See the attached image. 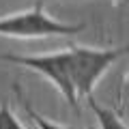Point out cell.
Instances as JSON below:
<instances>
[{
    "mask_svg": "<svg viewBox=\"0 0 129 129\" xmlns=\"http://www.w3.org/2000/svg\"><path fill=\"white\" fill-rule=\"evenodd\" d=\"M127 54V47H110V50H99V47H88V45H67L62 50L64 67H67V75L73 86L75 95L92 97L97 82L106 75L116 60H120Z\"/></svg>",
    "mask_w": 129,
    "mask_h": 129,
    "instance_id": "cell-1",
    "label": "cell"
},
{
    "mask_svg": "<svg viewBox=\"0 0 129 129\" xmlns=\"http://www.w3.org/2000/svg\"><path fill=\"white\" fill-rule=\"evenodd\" d=\"M84 30V24H64L45 13L43 0H37L32 9L0 17V37L11 39H45L71 37Z\"/></svg>",
    "mask_w": 129,
    "mask_h": 129,
    "instance_id": "cell-2",
    "label": "cell"
},
{
    "mask_svg": "<svg viewBox=\"0 0 129 129\" xmlns=\"http://www.w3.org/2000/svg\"><path fill=\"white\" fill-rule=\"evenodd\" d=\"M0 60L5 62H13L19 67H26V69L35 71V73H41L58 88V92L67 99L69 108L80 114V99L75 95L73 86L69 82V75H67V67H64V58L62 52H52V54H37V56H22V54H0Z\"/></svg>",
    "mask_w": 129,
    "mask_h": 129,
    "instance_id": "cell-3",
    "label": "cell"
},
{
    "mask_svg": "<svg viewBox=\"0 0 129 129\" xmlns=\"http://www.w3.org/2000/svg\"><path fill=\"white\" fill-rule=\"evenodd\" d=\"M13 90H15V95H17V103H19V108L26 112V116L32 120V125H35L37 129H75V127H71V125H58V123H54V120L45 118L43 114H39V112L32 108L30 99L26 97V92L22 90V86H19V84H15Z\"/></svg>",
    "mask_w": 129,
    "mask_h": 129,
    "instance_id": "cell-4",
    "label": "cell"
},
{
    "mask_svg": "<svg viewBox=\"0 0 129 129\" xmlns=\"http://www.w3.org/2000/svg\"><path fill=\"white\" fill-rule=\"evenodd\" d=\"M84 101H86V106L90 108V112L95 114L97 123H99V129H129L127 125H125L123 116H120L114 108L99 106V103L95 101V97H88V99H84Z\"/></svg>",
    "mask_w": 129,
    "mask_h": 129,
    "instance_id": "cell-5",
    "label": "cell"
},
{
    "mask_svg": "<svg viewBox=\"0 0 129 129\" xmlns=\"http://www.w3.org/2000/svg\"><path fill=\"white\" fill-rule=\"evenodd\" d=\"M0 129H26L7 101L0 103Z\"/></svg>",
    "mask_w": 129,
    "mask_h": 129,
    "instance_id": "cell-6",
    "label": "cell"
}]
</instances>
